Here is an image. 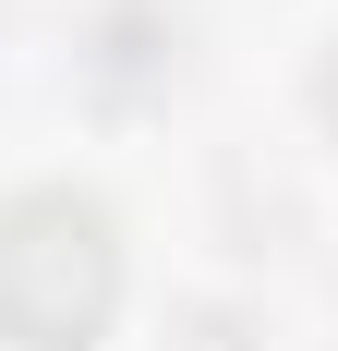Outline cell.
Listing matches in <instances>:
<instances>
[{"label": "cell", "instance_id": "obj_2", "mask_svg": "<svg viewBox=\"0 0 338 351\" xmlns=\"http://www.w3.org/2000/svg\"><path fill=\"white\" fill-rule=\"evenodd\" d=\"M326 121H338V61H326Z\"/></svg>", "mask_w": 338, "mask_h": 351}, {"label": "cell", "instance_id": "obj_1", "mask_svg": "<svg viewBox=\"0 0 338 351\" xmlns=\"http://www.w3.org/2000/svg\"><path fill=\"white\" fill-rule=\"evenodd\" d=\"M121 315V218L73 182L0 194V351H97Z\"/></svg>", "mask_w": 338, "mask_h": 351}]
</instances>
